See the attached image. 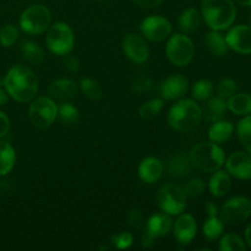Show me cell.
Returning <instances> with one entry per match:
<instances>
[{
	"mask_svg": "<svg viewBox=\"0 0 251 251\" xmlns=\"http://www.w3.org/2000/svg\"><path fill=\"white\" fill-rule=\"evenodd\" d=\"M39 81L32 69L25 65H15L4 77V87L7 95L20 103L33 100L38 92Z\"/></svg>",
	"mask_w": 251,
	"mask_h": 251,
	"instance_id": "obj_1",
	"label": "cell"
},
{
	"mask_svg": "<svg viewBox=\"0 0 251 251\" xmlns=\"http://www.w3.org/2000/svg\"><path fill=\"white\" fill-rule=\"evenodd\" d=\"M201 16L211 29L225 31L235 21V2L233 0H203Z\"/></svg>",
	"mask_w": 251,
	"mask_h": 251,
	"instance_id": "obj_2",
	"label": "cell"
},
{
	"mask_svg": "<svg viewBox=\"0 0 251 251\" xmlns=\"http://www.w3.org/2000/svg\"><path fill=\"white\" fill-rule=\"evenodd\" d=\"M202 119V108L193 100H180L168 113V124L176 131H191Z\"/></svg>",
	"mask_w": 251,
	"mask_h": 251,
	"instance_id": "obj_3",
	"label": "cell"
},
{
	"mask_svg": "<svg viewBox=\"0 0 251 251\" xmlns=\"http://www.w3.org/2000/svg\"><path fill=\"white\" fill-rule=\"evenodd\" d=\"M191 164L205 173H212L223 167L226 162L225 151L215 142H200L191 149L189 154Z\"/></svg>",
	"mask_w": 251,
	"mask_h": 251,
	"instance_id": "obj_4",
	"label": "cell"
},
{
	"mask_svg": "<svg viewBox=\"0 0 251 251\" xmlns=\"http://www.w3.org/2000/svg\"><path fill=\"white\" fill-rule=\"evenodd\" d=\"M51 24V14L47 6L34 4L27 7L20 16V27L27 34H41L48 31Z\"/></svg>",
	"mask_w": 251,
	"mask_h": 251,
	"instance_id": "obj_5",
	"label": "cell"
},
{
	"mask_svg": "<svg viewBox=\"0 0 251 251\" xmlns=\"http://www.w3.org/2000/svg\"><path fill=\"white\" fill-rule=\"evenodd\" d=\"M47 47L55 55H66L74 49L75 37L71 27L65 22L50 25L47 32Z\"/></svg>",
	"mask_w": 251,
	"mask_h": 251,
	"instance_id": "obj_6",
	"label": "cell"
},
{
	"mask_svg": "<svg viewBox=\"0 0 251 251\" xmlns=\"http://www.w3.org/2000/svg\"><path fill=\"white\" fill-rule=\"evenodd\" d=\"M168 60L176 66H186L191 63L195 55V46L185 33H176L169 38L166 46Z\"/></svg>",
	"mask_w": 251,
	"mask_h": 251,
	"instance_id": "obj_7",
	"label": "cell"
},
{
	"mask_svg": "<svg viewBox=\"0 0 251 251\" xmlns=\"http://www.w3.org/2000/svg\"><path fill=\"white\" fill-rule=\"evenodd\" d=\"M58 117V105L50 97H38L29 105L28 118L33 126L47 129Z\"/></svg>",
	"mask_w": 251,
	"mask_h": 251,
	"instance_id": "obj_8",
	"label": "cell"
},
{
	"mask_svg": "<svg viewBox=\"0 0 251 251\" xmlns=\"http://www.w3.org/2000/svg\"><path fill=\"white\" fill-rule=\"evenodd\" d=\"M157 205L159 210L171 216H178L185 210L186 196L183 189L174 184H166L157 194Z\"/></svg>",
	"mask_w": 251,
	"mask_h": 251,
	"instance_id": "obj_9",
	"label": "cell"
},
{
	"mask_svg": "<svg viewBox=\"0 0 251 251\" xmlns=\"http://www.w3.org/2000/svg\"><path fill=\"white\" fill-rule=\"evenodd\" d=\"M251 215V200L247 196H233L221 208V220L229 226L244 223Z\"/></svg>",
	"mask_w": 251,
	"mask_h": 251,
	"instance_id": "obj_10",
	"label": "cell"
},
{
	"mask_svg": "<svg viewBox=\"0 0 251 251\" xmlns=\"http://www.w3.org/2000/svg\"><path fill=\"white\" fill-rule=\"evenodd\" d=\"M172 24L163 16L159 15H153L144 21L140 25V31L145 38L153 42H161L168 38L172 33Z\"/></svg>",
	"mask_w": 251,
	"mask_h": 251,
	"instance_id": "obj_11",
	"label": "cell"
},
{
	"mask_svg": "<svg viewBox=\"0 0 251 251\" xmlns=\"http://www.w3.org/2000/svg\"><path fill=\"white\" fill-rule=\"evenodd\" d=\"M123 50L125 55L136 64H144L150 58V48L141 36L130 33L123 39Z\"/></svg>",
	"mask_w": 251,
	"mask_h": 251,
	"instance_id": "obj_12",
	"label": "cell"
},
{
	"mask_svg": "<svg viewBox=\"0 0 251 251\" xmlns=\"http://www.w3.org/2000/svg\"><path fill=\"white\" fill-rule=\"evenodd\" d=\"M226 41L232 50L239 54H251V27L237 25L226 34Z\"/></svg>",
	"mask_w": 251,
	"mask_h": 251,
	"instance_id": "obj_13",
	"label": "cell"
},
{
	"mask_svg": "<svg viewBox=\"0 0 251 251\" xmlns=\"http://www.w3.org/2000/svg\"><path fill=\"white\" fill-rule=\"evenodd\" d=\"M226 163L227 172L240 180L251 179V154L249 152L237 151L228 157Z\"/></svg>",
	"mask_w": 251,
	"mask_h": 251,
	"instance_id": "obj_14",
	"label": "cell"
},
{
	"mask_svg": "<svg viewBox=\"0 0 251 251\" xmlns=\"http://www.w3.org/2000/svg\"><path fill=\"white\" fill-rule=\"evenodd\" d=\"M189 90V81L183 75H172L161 85V95L164 100H179L186 95Z\"/></svg>",
	"mask_w": 251,
	"mask_h": 251,
	"instance_id": "obj_15",
	"label": "cell"
},
{
	"mask_svg": "<svg viewBox=\"0 0 251 251\" xmlns=\"http://www.w3.org/2000/svg\"><path fill=\"white\" fill-rule=\"evenodd\" d=\"M196 232H198L196 221L189 213L179 216V218L174 223V237H176V242H179L180 244H190L194 238L196 237Z\"/></svg>",
	"mask_w": 251,
	"mask_h": 251,
	"instance_id": "obj_16",
	"label": "cell"
},
{
	"mask_svg": "<svg viewBox=\"0 0 251 251\" xmlns=\"http://www.w3.org/2000/svg\"><path fill=\"white\" fill-rule=\"evenodd\" d=\"M77 83L69 78H59L53 81L48 87L49 97L54 100L68 102L77 95Z\"/></svg>",
	"mask_w": 251,
	"mask_h": 251,
	"instance_id": "obj_17",
	"label": "cell"
},
{
	"mask_svg": "<svg viewBox=\"0 0 251 251\" xmlns=\"http://www.w3.org/2000/svg\"><path fill=\"white\" fill-rule=\"evenodd\" d=\"M162 174H163V163L156 157H147L140 163L139 176L144 183H156L161 179Z\"/></svg>",
	"mask_w": 251,
	"mask_h": 251,
	"instance_id": "obj_18",
	"label": "cell"
},
{
	"mask_svg": "<svg viewBox=\"0 0 251 251\" xmlns=\"http://www.w3.org/2000/svg\"><path fill=\"white\" fill-rule=\"evenodd\" d=\"M190 158L183 152H176L173 153L167 161V171H168L169 176H174V178H184V176H189L191 171Z\"/></svg>",
	"mask_w": 251,
	"mask_h": 251,
	"instance_id": "obj_19",
	"label": "cell"
},
{
	"mask_svg": "<svg viewBox=\"0 0 251 251\" xmlns=\"http://www.w3.org/2000/svg\"><path fill=\"white\" fill-rule=\"evenodd\" d=\"M172 228H173L172 216L164 212L152 215L146 222V229L156 238L168 234Z\"/></svg>",
	"mask_w": 251,
	"mask_h": 251,
	"instance_id": "obj_20",
	"label": "cell"
},
{
	"mask_svg": "<svg viewBox=\"0 0 251 251\" xmlns=\"http://www.w3.org/2000/svg\"><path fill=\"white\" fill-rule=\"evenodd\" d=\"M227 102H226L225 98L220 97V96L210 97L202 109V117L210 123L218 122V120L223 119V117L227 113Z\"/></svg>",
	"mask_w": 251,
	"mask_h": 251,
	"instance_id": "obj_21",
	"label": "cell"
},
{
	"mask_svg": "<svg viewBox=\"0 0 251 251\" xmlns=\"http://www.w3.org/2000/svg\"><path fill=\"white\" fill-rule=\"evenodd\" d=\"M232 188V180H230L229 173L225 171H216L213 176L210 178L208 189L210 193L216 198H223L229 193Z\"/></svg>",
	"mask_w": 251,
	"mask_h": 251,
	"instance_id": "obj_22",
	"label": "cell"
},
{
	"mask_svg": "<svg viewBox=\"0 0 251 251\" xmlns=\"http://www.w3.org/2000/svg\"><path fill=\"white\" fill-rule=\"evenodd\" d=\"M205 43L207 49L212 55L222 58V56L227 55L229 47H228L227 41H226V36H223L220 31H215L212 29L206 34Z\"/></svg>",
	"mask_w": 251,
	"mask_h": 251,
	"instance_id": "obj_23",
	"label": "cell"
},
{
	"mask_svg": "<svg viewBox=\"0 0 251 251\" xmlns=\"http://www.w3.org/2000/svg\"><path fill=\"white\" fill-rule=\"evenodd\" d=\"M233 124L228 120H218L215 122L208 129V139L215 144H223L227 142L233 135Z\"/></svg>",
	"mask_w": 251,
	"mask_h": 251,
	"instance_id": "obj_24",
	"label": "cell"
},
{
	"mask_svg": "<svg viewBox=\"0 0 251 251\" xmlns=\"http://www.w3.org/2000/svg\"><path fill=\"white\" fill-rule=\"evenodd\" d=\"M201 15L195 7L185 9L178 19V26L183 33H193L200 27Z\"/></svg>",
	"mask_w": 251,
	"mask_h": 251,
	"instance_id": "obj_25",
	"label": "cell"
},
{
	"mask_svg": "<svg viewBox=\"0 0 251 251\" xmlns=\"http://www.w3.org/2000/svg\"><path fill=\"white\" fill-rule=\"evenodd\" d=\"M227 107L233 114L245 117L251 114V95L249 93H234L228 98Z\"/></svg>",
	"mask_w": 251,
	"mask_h": 251,
	"instance_id": "obj_26",
	"label": "cell"
},
{
	"mask_svg": "<svg viewBox=\"0 0 251 251\" xmlns=\"http://www.w3.org/2000/svg\"><path fill=\"white\" fill-rule=\"evenodd\" d=\"M16 162L15 150L9 142L0 141V176H6L12 171Z\"/></svg>",
	"mask_w": 251,
	"mask_h": 251,
	"instance_id": "obj_27",
	"label": "cell"
},
{
	"mask_svg": "<svg viewBox=\"0 0 251 251\" xmlns=\"http://www.w3.org/2000/svg\"><path fill=\"white\" fill-rule=\"evenodd\" d=\"M21 53L28 63L39 65L44 60V51L38 43L32 41H25L21 44Z\"/></svg>",
	"mask_w": 251,
	"mask_h": 251,
	"instance_id": "obj_28",
	"label": "cell"
},
{
	"mask_svg": "<svg viewBox=\"0 0 251 251\" xmlns=\"http://www.w3.org/2000/svg\"><path fill=\"white\" fill-rule=\"evenodd\" d=\"M223 229H225V223L217 216L215 217H208L207 221L203 223L202 234L208 242H215L222 235Z\"/></svg>",
	"mask_w": 251,
	"mask_h": 251,
	"instance_id": "obj_29",
	"label": "cell"
},
{
	"mask_svg": "<svg viewBox=\"0 0 251 251\" xmlns=\"http://www.w3.org/2000/svg\"><path fill=\"white\" fill-rule=\"evenodd\" d=\"M58 118L66 126H74L80 122V112L74 104L64 102L60 107H58Z\"/></svg>",
	"mask_w": 251,
	"mask_h": 251,
	"instance_id": "obj_30",
	"label": "cell"
},
{
	"mask_svg": "<svg viewBox=\"0 0 251 251\" xmlns=\"http://www.w3.org/2000/svg\"><path fill=\"white\" fill-rule=\"evenodd\" d=\"M238 139L242 146L251 154V114L245 115L237 126Z\"/></svg>",
	"mask_w": 251,
	"mask_h": 251,
	"instance_id": "obj_31",
	"label": "cell"
},
{
	"mask_svg": "<svg viewBox=\"0 0 251 251\" xmlns=\"http://www.w3.org/2000/svg\"><path fill=\"white\" fill-rule=\"evenodd\" d=\"M80 87L83 95L92 100H100L103 97V91L100 83L92 78L83 77L80 81Z\"/></svg>",
	"mask_w": 251,
	"mask_h": 251,
	"instance_id": "obj_32",
	"label": "cell"
},
{
	"mask_svg": "<svg viewBox=\"0 0 251 251\" xmlns=\"http://www.w3.org/2000/svg\"><path fill=\"white\" fill-rule=\"evenodd\" d=\"M218 249L221 251H245L247 245H245V242L239 235L234 234V233H229V234L223 235Z\"/></svg>",
	"mask_w": 251,
	"mask_h": 251,
	"instance_id": "obj_33",
	"label": "cell"
},
{
	"mask_svg": "<svg viewBox=\"0 0 251 251\" xmlns=\"http://www.w3.org/2000/svg\"><path fill=\"white\" fill-rule=\"evenodd\" d=\"M213 92V83L211 80L203 78V80H199L194 83L193 88H191V93L193 97L196 100H207L208 98L212 96Z\"/></svg>",
	"mask_w": 251,
	"mask_h": 251,
	"instance_id": "obj_34",
	"label": "cell"
},
{
	"mask_svg": "<svg viewBox=\"0 0 251 251\" xmlns=\"http://www.w3.org/2000/svg\"><path fill=\"white\" fill-rule=\"evenodd\" d=\"M162 108H163V100H161V98H153V100H150L147 102H145L140 107L139 114L142 119L149 120L157 117L158 113L162 110Z\"/></svg>",
	"mask_w": 251,
	"mask_h": 251,
	"instance_id": "obj_35",
	"label": "cell"
},
{
	"mask_svg": "<svg viewBox=\"0 0 251 251\" xmlns=\"http://www.w3.org/2000/svg\"><path fill=\"white\" fill-rule=\"evenodd\" d=\"M181 189H183L186 198L198 199L199 196H201L205 193V183H203V180H201V179L195 178L186 181Z\"/></svg>",
	"mask_w": 251,
	"mask_h": 251,
	"instance_id": "obj_36",
	"label": "cell"
},
{
	"mask_svg": "<svg viewBox=\"0 0 251 251\" xmlns=\"http://www.w3.org/2000/svg\"><path fill=\"white\" fill-rule=\"evenodd\" d=\"M19 38V29L14 25H6L0 31V44L5 48L14 46Z\"/></svg>",
	"mask_w": 251,
	"mask_h": 251,
	"instance_id": "obj_37",
	"label": "cell"
},
{
	"mask_svg": "<svg viewBox=\"0 0 251 251\" xmlns=\"http://www.w3.org/2000/svg\"><path fill=\"white\" fill-rule=\"evenodd\" d=\"M217 92L220 97L228 100V98L232 97L237 92V82L234 80H232V78H222L218 82Z\"/></svg>",
	"mask_w": 251,
	"mask_h": 251,
	"instance_id": "obj_38",
	"label": "cell"
},
{
	"mask_svg": "<svg viewBox=\"0 0 251 251\" xmlns=\"http://www.w3.org/2000/svg\"><path fill=\"white\" fill-rule=\"evenodd\" d=\"M112 242L117 249H127L134 243V237H132L131 233L123 232L117 235H113Z\"/></svg>",
	"mask_w": 251,
	"mask_h": 251,
	"instance_id": "obj_39",
	"label": "cell"
},
{
	"mask_svg": "<svg viewBox=\"0 0 251 251\" xmlns=\"http://www.w3.org/2000/svg\"><path fill=\"white\" fill-rule=\"evenodd\" d=\"M127 223L131 228L135 229H141L145 226V216L141 210L139 208H132L127 215Z\"/></svg>",
	"mask_w": 251,
	"mask_h": 251,
	"instance_id": "obj_40",
	"label": "cell"
},
{
	"mask_svg": "<svg viewBox=\"0 0 251 251\" xmlns=\"http://www.w3.org/2000/svg\"><path fill=\"white\" fill-rule=\"evenodd\" d=\"M64 56H65L64 58V66H65L66 70L73 74L77 73L78 69H80V61H78V59L74 55H69V54H66Z\"/></svg>",
	"mask_w": 251,
	"mask_h": 251,
	"instance_id": "obj_41",
	"label": "cell"
},
{
	"mask_svg": "<svg viewBox=\"0 0 251 251\" xmlns=\"http://www.w3.org/2000/svg\"><path fill=\"white\" fill-rule=\"evenodd\" d=\"M10 130V119L5 113L0 112V139L6 136Z\"/></svg>",
	"mask_w": 251,
	"mask_h": 251,
	"instance_id": "obj_42",
	"label": "cell"
},
{
	"mask_svg": "<svg viewBox=\"0 0 251 251\" xmlns=\"http://www.w3.org/2000/svg\"><path fill=\"white\" fill-rule=\"evenodd\" d=\"M137 6L145 7V9H154L158 7L163 2V0H131Z\"/></svg>",
	"mask_w": 251,
	"mask_h": 251,
	"instance_id": "obj_43",
	"label": "cell"
},
{
	"mask_svg": "<svg viewBox=\"0 0 251 251\" xmlns=\"http://www.w3.org/2000/svg\"><path fill=\"white\" fill-rule=\"evenodd\" d=\"M154 240H156V237L153 234L149 232L147 229H145V233L142 234L141 239V247L142 248H151L152 245L154 244Z\"/></svg>",
	"mask_w": 251,
	"mask_h": 251,
	"instance_id": "obj_44",
	"label": "cell"
},
{
	"mask_svg": "<svg viewBox=\"0 0 251 251\" xmlns=\"http://www.w3.org/2000/svg\"><path fill=\"white\" fill-rule=\"evenodd\" d=\"M206 212H207L208 217H215V216L218 215L217 206L213 202H207V205H206Z\"/></svg>",
	"mask_w": 251,
	"mask_h": 251,
	"instance_id": "obj_45",
	"label": "cell"
},
{
	"mask_svg": "<svg viewBox=\"0 0 251 251\" xmlns=\"http://www.w3.org/2000/svg\"><path fill=\"white\" fill-rule=\"evenodd\" d=\"M245 242L251 249V225L248 226L247 229H245Z\"/></svg>",
	"mask_w": 251,
	"mask_h": 251,
	"instance_id": "obj_46",
	"label": "cell"
},
{
	"mask_svg": "<svg viewBox=\"0 0 251 251\" xmlns=\"http://www.w3.org/2000/svg\"><path fill=\"white\" fill-rule=\"evenodd\" d=\"M6 102H7L6 92H5L4 90H1V87H0V105L6 104Z\"/></svg>",
	"mask_w": 251,
	"mask_h": 251,
	"instance_id": "obj_47",
	"label": "cell"
},
{
	"mask_svg": "<svg viewBox=\"0 0 251 251\" xmlns=\"http://www.w3.org/2000/svg\"><path fill=\"white\" fill-rule=\"evenodd\" d=\"M233 1L242 6H251V0H233Z\"/></svg>",
	"mask_w": 251,
	"mask_h": 251,
	"instance_id": "obj_48",
	"label": "cell"
},
{
	"mask_svg": "<svg viewBox=\"0 0 251 251\" xmlns=\"http://www.w3.org/2000/svg\"><path fill=\"white\" fill-rule=\"evenodd\" d=\"M1 86H4V78L0 77V87H1Z\"/></svg>",
	"mask_w": 251,
	"mask_h": 251,
	"instance_id": "obj_49",
	"label": "cell"
},
{
	"mask_svg": "<svg viewBox=\"0 0 251 251\" xmlns=\"http://www.w3.org/2000/svg\"><path fill=\"white\" fill-rule=\"evenodd\" d=\"M250 22H251V15H250Z\"/></svg>",
	"mask_w": 251,
	"mask_h": 251,
	"instance_id": "obj_50",
	"label": "cell"
}]
</instances>
